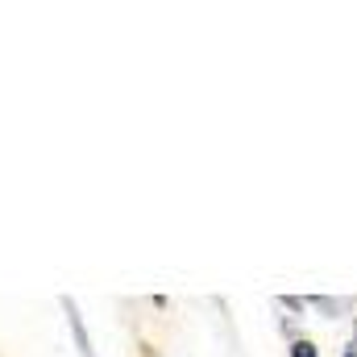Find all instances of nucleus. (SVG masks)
Returning a JSON list of instances; mask_svg holds the SVG:
<instances>
[{"instance_id":"obj_1","label":"nucleus","mask_w":357,"mask_h":357,"mask_svg":"<svg viewBox=\"0 0 357 357\" xmlns=\"http://www.w3.org/2000/svg\"><path fill=\"white\" fill-rule=\"evenodd\" d=\"M291 357H320V354H316L312 341H295V345H291Z\"/></svg>"},{"instance_id":"obj_2","label":"nucleus","mask_w":357,"mask_h":357,"mask_svg":"<svg viewBox=\"0 0 357 357\" xmlns=\"http://www.w3.org/2000/svg\"><path fill=\"white\" fill-rule=\"evenodd\" d=\"M345 357H357V333H354V341H349V349H345Z\"/></svg>"}]
</instances>
